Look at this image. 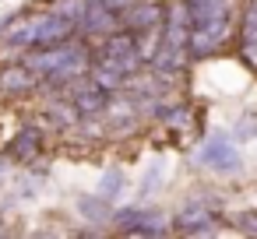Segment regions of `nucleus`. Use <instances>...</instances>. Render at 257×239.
Instances as JSON below:
<instances>
[{
    "label": "nucleus",
    "instance_id": "f257e3e1",
    "mask_svg": "<svg viewBox=\"0 0 257 239\" xmlns=\"http://www.w3.org/2000/svg\"><path fill=\"white\" fill-rule=\"evenodd\" d=\"M36 78L43 81L46 92H57L71 81H78L81 74H88V64H92V43H85L81 36H71L64 43H53V46H39V50H29L22 57Z\"/></svg>",
    "mask_w": 257,
    "mask_h": 239
},
{
    "label": "nucleus",
    "instance_id": "f03ea898",
    "mask_svg": "<svg viewBox=\"0 0 257 239\" xmlns=\"http://www.w3.org/2000/svg\"><path fill=\"white\" fill-rule=\"evenodd\" d=\"M92 64L95 67H109V71L131 78V74H138L145 67V57H141L134 36L127 29H116V32H109L106 39H99L92 46Z\"/></svg>",
    "mask_w": 257,
    "mask_h": 239
},
{
    "label": "nucleus",
    "instance_id": "7ed1b4c3",
    "mask_svg": "<svg viewBox=\"0 0 257 239\" xmlns=\"http://www.w3.org/2000/svg\"><path fill=\"white\" fill-rule=\"evenodd\" d=\"M131 0H81V15H78V36L85 43H99L109 32L120 29V15Z\"/></svg>",
    "mask_w": 257,
    "mask_h": 239
},
{
    "label": "nucleus",
    "instance_id": "20e7f679",
    "mask_svg": "<svg viewBox=\"0 0 257 239\" xmlns=\"http://www.w3.org/2000/svg\"><path fill=\"white\" fill-rule=\"evenodd\" d=\"M113 228L123 232V235H169L173 225L162 221V214L155 207H145V204H123V207H113L109 214Z\"/></svg>",
    "mask_w": 257,
    "mask_h": 239
},
{
    "label": "nucleus",
    "instance_id": "39448f33",
    "mask_svg": "<svg viewBox=\"0 0 257 239\" xmlns=\"http://www.w3.org/2000/svg\"><path fill=\"white\" fill-rule=\"evenodd\" d=\"M173 232H183V235H215L218 232V200H187L173 218H169Z\"/></svg>",
    "mask_w": 257,
    "mask_h": 239
},
{
    "label": "nucleus",
    "instance_id": "423d86ee",
    "mask_svg": "<svg viewBox=\"0 0 257 239\" xmlns=\"http://www.w3.org/2000/svg\"><path fill=\"white\" fill-rule=\"evenodd\" d=\"M197 165L229 176V172L243 169V155H239V148H236V141L229 134H208L201 141V148H197Z\"/></svg>",
    "mask_w": 257,
    "mask_h": 239
},
{
    "label": "nucleus",
    "instance_id": "0eeeda50",
    "mask_svg": "<svg viewBox=\"0 0 257 239\" xmlns=\"http://www.w3.org/2000/svg\"><path fill=\"white\" fill-rule=\"evenodd\" d=\"M162 22H166V4L162 0H131L123 8V15H120V29H127L134 39L162 32Z\"/></svg>",
    "mask_w": 257,
    "mask_h": 239
},
{
    "label": "nucleus",
    "instance_id": "6e6552de",
    "mask_svg": "<svg viewBox=\"0 0 257 239\" xmlns=\"http://www.w3.org/2000/svg\"><path fill=\"white\" fill-rule=\"evenodd\" d=\"M43 81L36 78V71L25 64V60H0V92H4L8 99H18V95H32L39 92Z\"/></svg>",
    "mask_w": 257,
    "mask_h": 239
},
{
    "label": "nucleus",
    "instance_id": "1a4fd4ad",
    "mask_svg": "<svg viewBox=\"0 0 257 239\" xmlns=\"http://www.w3.org/2000/svg\"><path fill=\"white\" fill-rule=\"evenodd\" d=\"M232 39H236V57L257 74V0H250V4L239 11Z\"/></svg>",
    "mask_w": 257,
    "mask_h": 239
},
{
    "label": "nucleus",
    "instance_id": "9d476101",
    "mask_svg": "<svg viewBox=\"0 0 257 239\" xmlns=\"http://www.w3.org/2000/svg\"><path fill=\"white\" fill-rule=\"evenodd\" d=\"M4 155H8L11 162H18V165H32V162L43 155V130H39V127H25V130H18V134L8 141Z\"/></svg>",
    "mask_w": 257,
    "mask_h": 239
},
{
    "label": "nucleus",
    "instance_id": "9b49d317",
    "mask_svg": "<svg viewBox=\"0 0 257 239\" xmlns=\"http://www.w3.org/2000/svg\"><path fill=\"white\" fill-rule=\"evenodd\" d=\"M74 207L85 221H109V214H113V200H106L102 193H78Z\"/></svg>",
    "mask_w": 257,
    "mask_h": 239
},
{
    "label": "nucleus",
    "instance_id": "f8f14e48",
    "mask_svg": "<svg viewBox=\"0 0 257 239\" xmlns=\"http://www.w3.org/2000/svg\"><path fill=\"white\" fill-rule=\"evenodd\" d=\"M120 190H127V176H123V169H120V165L102 169V176H99V183H95V193H102L106 200H116Z\"/></svg>",
    "mask_w": 257,
    "mask_h": 239
},
{
    "label": "nucleus",
    "instance_id": "ddd939ff",
    "mask_svg": "<svg viewBox=\"0 0 257 239\" xmlns=\"http://www.w3.org/2000/svg\"><path fill=\"white\" fill-rule=\"evenodd\" d=\"M162 176H166V162H152V169L141 176V186H138V197H152L159 186H162Z\"/></svg>",
    "mask_w": 257,
    "mask_h": 239
},
{
    "label": "nucleus",
    "instance_id": "4468645a",
    "mask_svg": "<svg viewBox=\"0 0 257 239\" xmlns=\"http://www.w3.org/2000/svg\"><path fill=\"white\" fill-rule=\"evenodd\" d=\"M257 137V113H243L232 123V141H253Z\"/></svg>",
    "mask_w": 257,
    "mask_h": 239
},
{
    "label": "nucleus",
    "instance_id": "2eb2a0df",
    "mask_svg": "<svg viewBox=\"0 0 257 239\" xmlns=\"http://www.w3.org/2000/svg\"><path fill=\"white\" fill-rule=\"evenodd\" d=\"M239 232H246V235H257V207L253 211H239V214H232L229 218Z\"/></svg>",
    "mask_w": 257,
    "mask_h": 239
},
{
    "label": "nucleus",
    "instance_id": "dca6fc26",
    "mask_svg": "<svg viewBox=\"0 0 257 239\" xmlns=\"http://www.w3.org/2000/svg\"><path fill=\"white\" fill-rule=\"evenodd\" d=\"M4 176H8V162H4V158H0V179H4Z\"/></svg>",
    "mask_w": 257,
    "mask_h": 239
},
{
    "label": "nucleus",
    "instance_id": "f3484780",
    "mask_svg": "<svg viewBox=\"0 0 257 239\" xmlns=\"http://www.w3.org/2000/svg\"><path fill=\"white\" fill-rule=\"evenodd\" d=\"M0 235H8V228H4V221H0Z\"/></svg>",
    "mask_w": 257,
    "mask_h": 239
},
{
    "label": "nucleus",
    "instance_id": "a211bd4d",
    "mask_svg": "<svg viewBox=\"0 0 257 239\" xmlns=\"http://www.w3.org/2000/svg\"><path fill=\"white\" fill-rule=\"evenodd\" d=\"M162 4H166V0H162Z\"/></svg>",
    "mask_w": 257,
    "mask_h": 239
}]
</instances>
